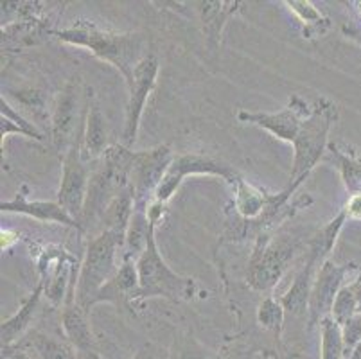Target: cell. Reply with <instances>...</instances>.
<instances>
[{
  "label": "cell",
  "instance_id": "22",
  "mask_svg": "<svg viewBox=\"0 0 361 359\" xmlns=\"http://www.w3.org/2000/svg\"><path fill=\"white\" fill-rule=\"evenodd\" d=\"M157 223H153L147 216V210L135 209L133 216L128 225L126 237H124L123 246V261H139V257L142 255L146 250L147 243H149L151 232L157 229Z\"/></svg>",
  "mask_w": 361,
  "mask_h": 359
},
{
  "label": "cell",
  "instance_id": "10",
  "mask_svg": "<svg viewBox=\"0 0 361 359\" xmlns=\"http://www.w3.org/2000/svg\"><path fill=\"white\" fill-rule=\"evenodd\" d=\"M159 59L157 56L147 54L146 58L137 65L133 71L131 81L126 85L128 87V103H126V118H124V130H123V146L131 147L137 142V135H139L140 118H142L144 108H146L147 99L157 85L159 78Z\"/></svg>",
  "mask_w": 361,
  "mask_h": 359
},
{
  "label": "cell",
  "instance_id": "25",
  "mask_svg": "<svg viewBox=\"0 0 361 359\" xmlns=\"http://www.w3.org/2000/svg\"><path fill=\"white\" fill-rule=\"evenodd\" d=\"M329 153L333 158L334 166L338 167L341 174V180H343V185H345L347 193L353 196V194L361 193V160L350 157V154L341 153L334 144H329Z\"/></svg>",
  "mask_w": 361,
  "mask_h": 359
},
{
  "label": "cell",
  "instance_id": "11",
  "mask_svg": "<svg viewBox=\"0 0 361 359\" xmlns=\"http://www.w3.org/2000/svg\"><path fill=\"white\" fill-rule=\"evenodd\" d=\"M361 268L356 264H334L333 261H327L317 273V279L313 282L310 296V305H307V316H310V329L322 324L324 318L331 316L334 300L338 293L347 284V279L353 276V273H360ZM360 276V275H356ZM354 279V276H353Z\"/></svg>",
  "mask_w": 361,
  "mask_h": 359
},
{
  "label": "cell",
  "instance_id": "19",
  "mask_svg": "<svg viewBox=\"0 0 361 359\" xmlns=\"http://www.w3.org/2000/svg\"><path fill=\"white\" fill-rule=\"evenodd\" d=\"M108 126L106 117L101 111L96 101H88L85 133L81 138V153L85 162H97L108 150Z\"/></svg>",
  "mask_w": 361,
  "mask_h": 359
},
{
  "label": "cell",
  "instance_id": "33",
  "mask_svg": "<svg viewBox=\"0 0 361 359\" xmlns=\"http://www.w3.org/2000/svg\"><path fill=\"white\" fill-rule=\"evenodd\" d=\"M0 236H2V250H8L9 246L15 245V243L18 241V233L13 232V230L2 229Z\"/></svg>",
  "mask_w": 361,
  "mask_h": 359
},
{
  "label": "cell",
  "instance_id": "29",
  "mask_svg": "<svg viewBox=\"0 0 361 359\" xmlns=\"http://www.w3.org/2000/svg\"><path fill=\"white\" fill-rule=\"evenodd\" d=\"M171 359H212L211 354L203 348L195 338H182L176 341L175 351L171 352Z\"/></svg>",
  "mask_w": 361,
  "mask_h": 359
},
{
  "label": "cell",
  "instance_id": "15",
  "mask_svg": "<svg viewBox=\"0 0 361 359\" xmlns=\"http://www.w3.org/2000/svg\"><path fill=\"white\" fill-rule=\"evenodd\" d=\"M0 210L13 214H22V216H29L36 221L44 223H58V225L68 226V229L80 230L83 232V225L80 221H75L74 217L63 209L58 202H44V200H27L25 194H16L13 200L0 203Z\"/></svg>",
  "mask_w": 361,
  "mask_h": 359
},
{
  "label": "cell",
  "instance_id": "24",
  "mask_svg": "<svg viewBox=\"0 0 361 359\" xmlns=\"http://www.w3.org/2000/svg\"><path fill=\"white\" fill-rule=\"evenodd\" d=\"M284 4L290 8L291 13L297 15V18L300 20L302 24L306 25V29H304L306 38L320 36L329 29V20L310 0H288Z\"/></svg>",
  "mask_w": 361,
  "mask_h": 359
},
{
  "label": "cell",
  "instance_id": "18",
  "mask_svg": "<svg viewBox=\"0 0 361 359\" xmlns=\"http://www.w3.org/2000/svg\"><path fill=\"white\" fill-rule=\"evenodd\" d=\"M42 296H44V284L38 282L31 295H29V298L22 302V308L18 309V312H15L11 318L2 322V327H0L2 348L15 347L31 331V324L35 322L36 315L40 312Z\"/></svg>",
  "mask_w": 361,
  "mask_h": 359
},
{
  "label": "cell",
  "instance_id": "21",
  "mask_svg": "<svg viewBox=\"0 0 361 359\" xmlns=\"http://www.w3.org/2000/svg\"><path fill=\"white\" fill-rule=\"evenodd\" d=\"M200 16H202L203 35L211 51H216L221 42V32L226 22L239 11L241 2H200Z\"/></svg>",
  "mask_w": 361,
  "mask_h": 359
},
{
  "label": "cell",
  "instance_id": "17",
  "mask_svg": "<svg viewBox=\"0 0 361 359\" xmlns=\"http://www.w3.org/2000/svg\"><path fill=\"white\" fill-rule=\"evenodd\" d=\"M61 327H63L65 340L81 355L97 352L96 340H94L90 327V315L81 309L75 300L65 302L63 309H61Z\"/></svg>",
  "mask_w": 361,
  "mask_h": 359
},
{
  "label": "cell",
  "instance_id": "6",
  "mask_svg": "<svg viewBox=\"0 0 361 359\" xmlns=\"http://www.w3.org/2000/svg\"><path fill=\"white\" fill-rule=\"evenodd\" d=\"M117 250L123 252V243L110 232L97 233L88 243L85 259L78 272V284H75V302L88 315L94 308V298L101 291V288L108 284L119 272L116 266Z\"/></svg>",
  "mask_w": 361,
  "mask_h": 359
},
{
  "label": "cell",
  "instance_id": "8",
  "mask_svg": "<svg viewBox=\"0 0 361 359\" xmlns=\"http://www.w3.org/2000/svg\"><path fill=\"white\" fill-rule=\"evenodd\" d=\"M173 158L175 153L166 144L147 151H135L130 173V187L135 196V209L147 210V207L155 202L157 190Z\"/></svg>",
  "mask_w": 361,
  "mask_h": 359
},
{
  "label": "cell",
  "instance_id": "16",
  "mask_svg": "<svg viewBox=\"0 0 361 359\" xmlns=\"http://www.w3.org/2000/svg\"><path fill=\"white\" fill-rule=\"evenodd\" d=\"M139 289V272L133 261H123L119 272L108 284L101 288L94 298V305L97 304H114L117 309H130L135 315V295Z\"/></svg>",
  "mask_w": 361,
  "mask_h": 359
},
{
  "label": "cell",
  "instance_id": "5",
  "mask_svg": "<svg viewBox=\"0 0 361 359\" xmlns=\"http://www.w3.org/2000/svg\"><path fill=\"white\" fill-rule=\"evenodd\" d=\"M349 221L343 210L338 212V216L334 219H331L317 236L313 237L307 245V257L304 266L300 268V272L295 275L293 284L290 286V289L286 291V295H282L281 304L284 308V311L288 315L293 316H304L307 312V305H310V296H311V288H313V282L317 279V273L320 272V268L326 264L329 259L327 257L333 252L334 245L338 241V236H340L343 225Z\"/></svg>",
  "mask_w": 361,
  "mask_h": 359
},
{
  "label": "cell",
  "instance_id": "28",
  "mask_svg": "<svg viewBox=\"0 0 361 359\" xmlns=\"http://www.w3.org/2000/svg\"><path fill=\"white\" fill-rule=\"evenodd\" d=\"M360 276H357V279H360ZM357 279H353L350 282H347V284L340 289V293H338V296H336V300H334L331 316H333V320L336 322L340 327H343V325H345L347 322H349L350 318L356 315Z\"/></svg>",
  "mask_w": 361,
  "mask_h": 359
},
{
  "label": "cell",
  "instance_id": "27",
  "mask_svg": "<svg viewBox=\"0 0 361 359\" xmlns=\"http://www.w3.org/2000/svg\"><path fill=\"white\" fill-rule=\"evenodd\" d=\"M322 359H345V348H343V338H341V327L333 320V316L324 318L320 324Z\"/></svg>",
  "mask_w": 361,
  "mask_h": 359
},
{
  "label": "cell",
  "instance_id": "20",
  "mask_svg": "<svg viewBox=\"0 0 361 359\" xmlns=\"http://www.w3.org/2000/svg\"><path fill=\"white\" fill-rule=\"evenodd\" d=\"M32 352L36 359H83L81 354L67 340H58L40 331H29L15 347Z\"/></svg>",
  "mask_w": 361,
  "mask_h": 359
},
{
  "label": "cell",
  "instance_id": "9",
  "mask_svg": "<svg viewBox=\"0 0 361 359\" xmlns=\"http://www.w3.org/2000/svg\"><path fill=\"white\" fill-rule=\"evenodd\" d=\"M195 174H209V176H219L223 180L234 185V182L239 178V173L228 164L216 160L212 157L205 154L187 153V154H175L159 190L155 194V202L169 203V200L176 194L180 185L183 183L187 176H195Z\"/></svg>",
  "mask_w": 361,
  "mask_h": 359
},
{
  "label": "cell",
  "instance_id": "7",
  "mask_svg": "<svg viewBox=\"0 0 361 359\" xmlns=\"http://www.w3.org/2000/svg\"><path fill=\"white\" fill-rule=\"evenodd\" d=\"M298 250H300V241L293 237H275L270 232L262 233L261 237H257L248 261L246 284L257 293L274 289L290 268Z\"/></svg>",
  "mask_w": 361,
  "mask_h": 359
},
{
  "label": "cell",
  "instance_id": "1",
  "mask_svg": "<svg viewBox=\"0 0 361 359\" xmlns=\"http://www.w3.org/2000/svg\"><path fill=\"white\" fill-rule=\"evenodd\" d=\"M49 35L63 44L88 49L101 61L114 65L123 74L126 85L137 65L147 56V39L142 32H117L90 22H75L71 28L49 29Z\"/></svg>",
  "mask_w": 361,
  "mask_h": 359
},
{
  "label": "cell",
  "instance_id": "23",
  "mask_svg": "<svg viewBox=\"0 0 361 359\" xmlns=\"http://www.w3.org/2000/svg\"><path fill=\"white\" fill-rule=\"evenodd\" d=\"M0 115H2V121H0V131H2V147H4L6 138L9 135H24L27 138H35V140H44V135L40 133V130L36 128V124H32L31 121L24 117L20 111L16 110L15 107L9 104L8 99L2 95L0 97Z\"/></svg>",
  "mask_w": 361,
  "mask_h": 359
},
{
  "label": "cell",
  "instance_id": "30",
  "mask_svg": "<svg viewBox=\"0 0 361 359\" xmlns=\"http://www.w3.org/2000/svg\"><path fill=\"white\" fill-rule=\"evenodd\" d=\"M341 338H343L345 358H349L361 343V315H354L353 318L341 327Z\"/></svg>",
  "mask_w": 361,
  "mask_h": 359
},
{
  "label": "cell",
  "instance_id": "4",
  "mask_svg": "<svg viewBox=\"0 0 361 359\" xmlns=\"http://www.w3.org/2000/svg\"><path fill=\"white\" fill-rule=\"evenodd\" d=\"M338 121V107L326 97L317 99L311 114L302 121L300 131L293 142V169L290 174V183L297 190L306 180L307 174L314 169L326 150H329V131Z\"/></svg>",
  "mask_w": 361,
  "mask_h": 359
},
{
  "label": "cell",
  "instance_id": "37",
  "mask_svg": "<svg viewBox=\"0 0 361 359\" xmlns=\"http://www.w3.org/2000/svg\"><path fill=\"white\" fill-rule=\"evenodd\" d=\"M356 6H357V11H360V16H361V2H356Z\"/></svg>",
  "mask_w": 361,
  "mask_h": 359
},
{
  "label": "cell",
  "instance_id": "13",
  "mask_svg": "<svg viewBox=\"0 0 361 359\" xmlns=\"http://www.w3.org/2000/svg\"><path fill=\"white\" fill-rule=\"evenodd\" d=\"M80 94L78 87L68 83L60 94L56 95L54 108L51 115V140L56 151L61 154L67 153L78 140L80 135Z\"/></svg>",
  "mask_w": 361,
  "mask_h": 359
},
{
  "label": "cell",
  "instance_id": "14",
  "mask_svg": "<svg viewBox=\"0 0 361 359\" xmlns=\"http://www.w3.org/2000/svg\"><path fill=\"white\" fill-rule=\"evenodd\" d=\"M311 114V108L306 101H302L298 95H293L284 110L277 114H264V111H238V121L252 126H259L277 137L279 140L293 144L300 131L302 121Z\"/></svg>",
  "mask_w": 361,
  "mask_h": 359
},
{
  "label": "cell",
  "instance_id": "2",
  "mask_svg": "<svg viewBox=\"0 0 361 359\" xmlns=\"http://www.w3.org/2000/svg\"><path fill=\"white\" fill-rule=\"evenodd\" d=\"M135 158V151L123 144H114L106 150L101 160H97L96 169L90 174L87 202H85L81 225L99 226L101 217L108 209L114 197L119 196L126 187H130L131 164Z\"/></svg>",
  "mask_w": 361,
  "mask_h": 359
},
{
  "label": "cell",
  "instance_id": "31",
  "mask_svg": "<svg viewBox=\"0 0 361 359\" xmlns=\"http://www.w3.org/2000/svg\"><path fill=\"white\" fill-rule=\"evenodd\" d=\"M349 221H360L361 219V193L349 196L347 203L341 207Z\"/></svg>",
  "mask_w": 361,
  "mask_h": 359
},
{
  "label": "cell",
  "instance_id": "26",
  "mask_svg": "<svg viewBox=\"0 0 361 359\" xmlns=\"http://www.w3.org/2000/svg\"><path fill=\"white\" fill-rule=\"evenodd\" d=\"M284 308L281 300H275L274 296H266L257 309V322L266 332H270L277 341V347H281L282 327H284Z\"/></svg>",
  "mask_w": 361,
  "mask_h": 359
},
{
  "label": "cell",
  "instance_id": "34",
  "mask_svg": "<svg viewBox=\"0 0 361 359\" xmlns=\"http://www.w3.org/2000/svg\"><path fill=\"white\" fill-rule=\"evenodd\" d=\"M341 31H343V35L347 36V38L354 39L357 45H361V28H353V25H343L341 28Z\"/></svg>",
  "mask_w": 361,
  "mask_h": 359
},
{
  "label": "cell",
  "instance_id": "3",
  "mask_svg": "<svg viewBox=\"0 0 361 359\" xmlns=\"http://www.w3.org/2000/svg\"><path fill=\"white\" fill-rule=\"evenodd\" d=\"M157 230V229H155ZM155 230L151 232L149 243L139 257V289L135 295V308L147 298H167L171 302H191L200 295V286L191 276H182L167 266L157 246Z\"/></svg>",
  "mask_w": 361,
  "mask_h": 359
},
{
  "label": "cell",
  "instance_id": "12",
  "mask_svg": "<svg viewBox=\"0 0 361 359\" xmlns=\"http://www.w3.org/2000/svg\"><path fill=\"white\" fill-rule=\"evenodd\" d=\"M85 162L83 153H81V140L74 144L67 153L63 154V174H61L60 190H58V200L75 221L81 223L83 216L85 202H87L88 183H90V169Z\"/></svg>",
  "mask_w": 361,
  "mask_h": 359
},
{
  "label": "cell",
  "instance_id": "35",
  "mask_svg": "<svg viewBox=\"0 0 361 359\" xmlns=\"http://www.w3.org/2000/svg\"><path fill=\"white\" fill-rule=\"evenodd\" d=\"M356 315H361V276L357 279V289H356Z\"/></svg>",
  "mask_w": 361,
  "mask_h": 359
},
{
  "label": "cell",
  "instance_id": "36",
  "mask_svg": "<svg viewBox=\"0 0 361 359\" xmlns=\"http://www.w3.org/2000/svg\"><path fill=\"white\" fill-rule=\"evenodd\" d=\"M345 359H361V343H360V347H357L356 351H354L353 354H350L349 358H345Z\"/></svg>",
  "mask_w": 361,
  "mask_h": 359
},
{
  "label": "cell",
  "instance_id": "32",
  "mask_svg": "<svg viewBox=\"0 0 361 359\" xmlns=\"http://www.w3.org/2000/svg\"><path fill=\"white\" fill-rule=\"evenodd\" d=\"M81 358L83 359H101L97 352H94V354H88V355H81ZM130 359H159V352H157V348L153 347V345L147 343V345H144L142 348H139V351H137V354Z\"/></svg>",
  "mask_w": 361,
  "mask_h": 359
}]
</instances>
